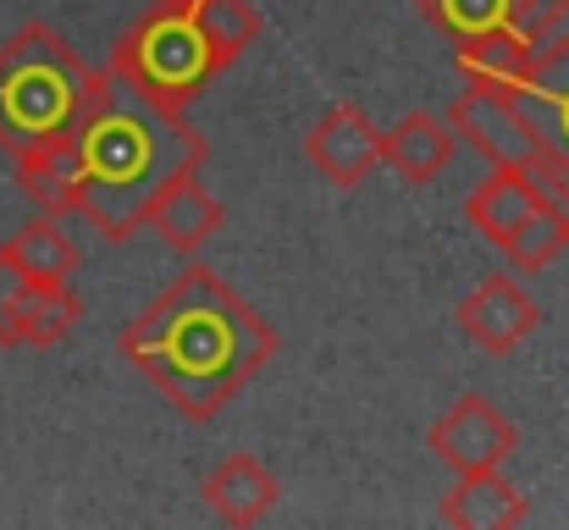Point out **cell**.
<instances>
[{
    "mask_svg": "<svg viewBox=\"0 0 569 530\" xmlns=\"http://www.w3.org/2000/svg\"><path fill=\"white\" fill-rule=\"evenodd\" d=\"M117 349L183 420H210L271 364L277 332L243 304L238 288L189 260L183 277L122 327Z\"/></svg>",
    "mask_w": 569,
    "mask_h": 530,
    "instance_id": "cell-1",
    "label": "cell"
},
{
    "mask_svg": "<svg viewBox=\"0 0 569 530\" xmlns=\"http://www.w3.org/2000/svg\"><path fill=\"white\" fill-rule=\"evenodd\" d=\"M78 144V216L111 238L128 243L156 193L183 172L210 161V144L193 133L183 106H161L144 89H133L117 67H100L89 78V94L72 117Z\"/></svg>",
    "mask_w": 569,
    "mask_h": 530,
    "instance_id": "cell-2",
    "label": "cell"
},
{
    "mask_svg": "<svg viewBox=\"0 0 569 530\" xmlns=\"http://www.w3.org/2000/svg\"><path fill=\"white\" fill-rule=\"evenodd\" d=\"M89 78L94 67H83L78 50L44 22H22L0 39V150L17 161L33 144L72 133Z\"/></svg>",
    "mask_w": 569,
    "mask_h": 530,
    "instance_id": "cell-3",
    "label": "cell"
},
{
    "mask_svg": "<svg viewBox=\"0 0 569 530\" xmlns=\"http://www.w3.org/2000/svg\"><path fill=\"white\" fill-rule=\"evenodd\" d=\"M465 221L509 260V271H542L569 249V216L542 167H492L465 199Z\"/></svg>",
    "mask_w": 569,
    "mask_h": 530,
    "instance_id": "cell-4",
    "label": "cell"
},
{
    "mask_svg": "<svg viewBox=\"0 0 569 530\" xmlns=\"http://www.w3.org/2000/svg\"><path fill=\"white\" fill-rule=\"evenodd\" d=\"M509 106L520 111L537 167L569 216V0L531 11V61L509 89Z\"/></svg>",
    "mask_w": 569,
    "mask_h": 530,
    "instance_id": "cell-5",
    "label": "cell"
},
{
    "mask_svg": "<svg viewBox=\"0 0 569 530\" xmlns=\"http://www.w3.org/2000/svg\"><path fill=\"white\" fill-rule=\"evenodd\" d=\"M111 67L133 83V89H144L150 100H161V106H183L189 111V100L216 78L210 72V56H204V44H199V33H193L189 22V6H156V11H144L122 39H117V50H111Z\"/></svg>",
    "mask_w": 569,
    "mask_h": 530,
    "instance_id": "cell-6",
    "label": "cell"
},
{
    "mask_svg": "<svg viewBox=\"0 0 569 530\" xmlns=\"http://www.w3.org/2000/svg\"><path fill=\"white\" fill-rule=\"evenodd\" d=\"M426 442H431V453L453 476H481V470H503L509 464V453L520 448V431H515V420L492 398L470 392V398L448 403L431 420V437Z\"/></svg>",
    "mask_w": 569,
    "mask_h": 530,
    "instance_id": "cell-7",
    "label": "cell"
},
{
    "mask_svg": "<svg viewBox=\"0 0 569 530\" xmlns=\"http://www.w3.org/2000/svg\"><path fill=\"white\" fill-rule=\"evenodd\" d=\"M537 327H542V304H537V299L520 288V277H509V271L476 282V293L459 304V332L481 353H492V359L515 353Z\"/></svg>",
    "mask_w": 569,
    "mask_h": 530,
    "instance_id": "cell-8",
    "label": "cell"
},
{
    "mask_svg": "<svg viewBox=\"0 0 569 530\" xmlns=\"http://www.w3.org/2000/svg\"><path fill=\"white\" fill-rule=\"evenodd\" d=\"M305 156L332 188H360L381 167V133L371 128V117L360 106H332L305 133Z\"/></svg>",
    "mask_w": 569,
    "mask_h": 530,
    "instance_id": "cell-9",
    "label": "cell"
},
{
    "mask_svg": "<svg viewBox=\"0 0 569 530\" xmlns=\"http://www.w3.org/2000/svg\"><path fill=\"white\" fill-rule=\"evenodd\" d=\"M448 122H453V133H459L465 144H476L492 167H537L531 133H526L520 111L509 106V94L465 83V94L448 106Z\"/></svg>",
    "mask_w": 569,
    "mask_h": 530,
    "instance_id": "cell-10",
    "label": "cell"
},
{
    "mask_svg": "<svg viewBox=\"0 0 569 530\" xmlns=\"http://www.w3.org/2000/svg\"><path fill=\"white\" fill-rule=\"evenodd\" d=\"M459 156V133L437 111H409L381 133V161L403 182H437Z\"/></svg>",
    "mask_w": 569,
    "mask_h": 530,
    "instance_id": "cell-11",
    "label": "cell"
},
{
    "mask_svg": "<svg viewBox=\"0 0 569 530\" xmlns=\"http://www.w3.org/2000/svg\"><path fill=\"white\" fill-rule=\"evenodd\" d=\"M199 498H204V509H210L221 526H260V520L277 509L282 487H277V476H271L254 453H232V459H221V464L204 476Z\"/></svg>",
    "mask_w": 569,
    "mask_h": 530,
    "instance_id": "cell-12",
    "label": "cell"
},
{
    "mask_svg": "<svg viewBox=\"0 0 569 530\" xmlns=\"http://www.w3.org/2000/svg\"><path fill=\"white\" fill-rule=\"evenodd\" d=\"M144 227H150L167 249H178V254H199V249L221 232V204L210 199V188L199 182V172H183V177H172V182L156 193V204H150Z\"/></svg>",
    "mask_w": 569,
    "mask_h": 530,
    "instance_id": "cell-13",
    "label": "cell"
},
{
    "mask_svg": "<svg viewBox=\"0 0 569 530\" xmlns=\"http://www.w3.org/2000/svg\"><path fill=\"white\" fill-rule=\"evenodd\" d=\"M437 514L453 530H515L526 526V498L503 470H481V476H459L442 492Z\"/></svg>",
    "mask_w": 569,
    "mask_h": 530,
    "instance_id": "cell-14",
    "label": "cell"
},
{
    "mask_svg": "<svg viewBox=\"0 0 569 530\" xmlns=\"http://www.w3.org/2000/svg\"><path fill=\"white\" fill-rule=\"evenodd\" d=\"M526 61H531V22H503V28L470 33L453 50L459 78L476 89H498V94H509L526 78Z\"/></svg>",
    "mask_w": 569,
    "mask_h": 530,
    "instance_id": "cell-15",
    "label": "cell"
},
{
    "mask_svg": "<svg viewBox=\"0 0 569 530\" xmlns=\"http://www.w3.org/2000/svg\"><path fill=\"white\" fill-rule=\"evenodd\" d=\"M78 144L72 133H56L17 156V188L44 210V216H78Z\"/></svg>",
    "mask_w": 569,
    "mask_h": 530,
    "instance_id": "cell-16",
    "label": "cell"
},
{
    "mask_svg": "<svg viewBox=\"0 0 569 530\" xmlns=\"http://www.w3.org/2000/svg\"><path fill=\"white\" fill-rule=\"evenodd\" d=\"M189 22L210 56V72H227L243 50H254L260 39V11L254 0H193Z\"/></svg>",
    "mask_w": 569,
    "mask_h": 530,
    "instance_id": "cell-17",
    "label": "cell"
},
{
    "mask_svg": "<svg viewBox=\"0 0 569 530\" xmlns=\"http://www.w3.org/2000/svg\"><path fill=\"white\" fill-rule=\"evenodd\" d=\"M33 282H72V271H78V243L67 238V227H61V216H33L28 227H17L6 243H0Z\"/></svg>",
    "mask_w": 569,
    "mask_h": 530,
    "instance_id": "cell-18",
    "label": "cell"
},
{
    "mask_svg": "<svg viewBox=\"0 0 569 530\" xmlns=\"http://www.w3.org/2000/svg\"><path fill=\"white\" fill-rule=\"evenodd\" d=\"M78 321H83V299L72 293V282H33L17 321V349H56Z\"/></svg>",
    "mask_w": 569,
    "mask_h": 530,
    "instance_id": "cell-19",
    "label": "cell"
},
{
    "mask_svg": "<svg viewBox=\"0 0 569 530\" xmlns=\"http://www.w3.org/2000/svg\"><path fill=\"white\" fill-rule=\"evenodd\" d=\"M420 11L442 28V33H453V44L459 39H470V33H487V28H503V22H531V0H420Z\"/></svg>",
    "mask_w": 569,
    "mask_h": 530,
    "instance_id": "cell-20",
    "label": "cell"
},
{
    "mask_svg": "<svg viewBox=\"0 0 569 530\" xmlns=\"http://www.w3.org/2000/svg\"><path fill=\"white\" fill-rule=\"evenodd\" d=\"M28 293H33V277L0 249V349H17V321H22Z\"/></svg>",
    "mask_w": 569,
    "mask_h": 530,
    "instance_id": "cell-21",
    "label": "cell"
},
{
    "mask_svg": "<svg viewBox=\"0 0 569 530\" xmlns=\"http://www.w3.org/2000/svg\"><path fill=\"white\" fill-rule=\"evenodd\" d=\"M167 6H193V0H167Z\"/></svg>",
    "mask_w": 569,
    "mask_h": 530,
    "instance_id": "cell-22",
    "label": "cell"
}]
</instances>
